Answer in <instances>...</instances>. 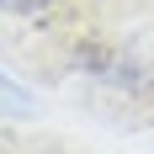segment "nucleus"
Here are the masks:
<instances>
[{"label":"nucleus","instance_id":"obj_1","mask_svg":"<svg viewBox=\"0 0 154 154\" xmlns=\"http://www.w3.org/2000/svg\"><path fill=\"white\" fill-rule=\"evenodd\" d=\"M53 0H0V11H11V16H37V11H48Z\"/></svg>","mask_w":154,"mask_h":154}]
</instances>
